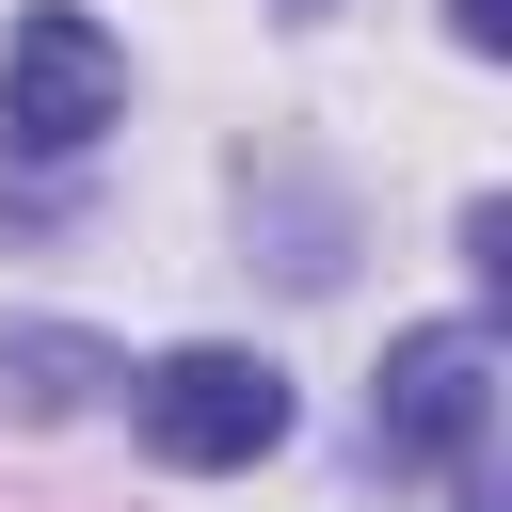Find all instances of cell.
Masks as SVG:
<instances>
[{"instance_id":"6da1fadb","label":"cell","mask_w":512,"mask_h":512,"mask_svg":"<svg viewBox=\"0 0 512 512\" xmlns=\"http://www.w3.org/2000/svg\"><path fill=\"white\" fill-rule=\"evenodd\" d=\"M480 432H496V336L480 320H416L368 384V464L400 480H480Z\"/></svg>"},{"instance_id":"7a4b0ae2","label":"cell","mask_w":512,"mask_h":512,"mask_svg":"<svg viewBox=\"0 0 512 512\" xmlns=\"http://www.w3.org/2000/svg\"><path fill=\"white\" fill-rule=\"evenodd\" d=\"M128 416H144V448H160L176 480H240L256 448H288V368L192 336V352H160V368L128 384Z\"/></svg>"},{"instance_id":"3957f363","label":"cell","mask_w":512,"mask_h":512,"mask_svg":"<svg viewBox=\"0 0 512 512\" xmlns=\"http://www.w3.org/2000/svg\"><path fill=\"white\" fill-rule=\"evenodd\" d=\"M96 128H128V48H112L80 0H32V16L0 32V144L80 160Z\"/></svg>"},{"instance_id":"277c9868","label":"cell","mask_w":512,"mask_h":512,"mask_svg":"<svg viewBox=\"0 0 512 512\" xmlns=\"http://www.w3.org/2000/svg\"><path fill=\"white\" fill-rule=\"evenodd\" d=\"M112 384H128V352L80 336V320H16V336H0V400H16V416H96Z\"/></svg>"},{"instance_id":"5b68a950","label":"cell","mask_w":512,"mask_h":512,"mask_svg":"<svg viewBox=\"0 0 512 512\" xmlns=\"http://www.w3.org/2000/svg\"><path fill=\"white\" fill-rule=\"evenodd\" d=\"M448 32L464 48H512V0H448Z\"/></svg>"},{"instance_id":"8992f818","label":"cell","mask_w":512,"mask_h":512,"mask_svg":"<svg viewBox=\"0 0 512 512\" xmlns=\"http://www.w3.org/2000/svg\"><path fill=\"white\" fill-rule=\"evenodd\" d=\"M272 16H336V0H272Z\"/></svg>"}]
</instances>
